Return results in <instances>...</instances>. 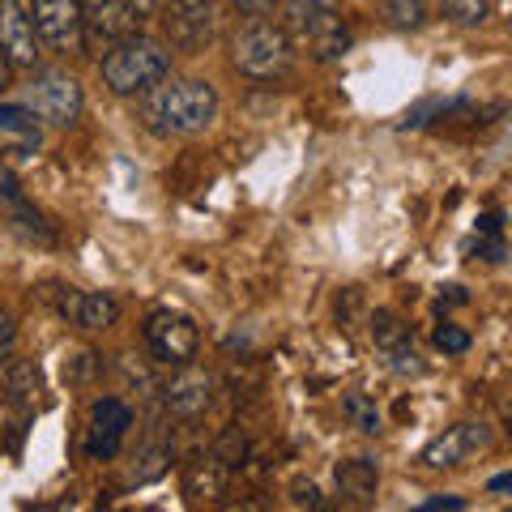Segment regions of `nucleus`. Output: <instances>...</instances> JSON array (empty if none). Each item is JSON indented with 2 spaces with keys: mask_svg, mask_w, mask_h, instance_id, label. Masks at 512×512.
Segmentation results:
<instances>
[{
  "mask_svg": "<svg viewBox=\"0 0 512 512\" xmlns=\"http://www.w3.org/2000/svg\"><path fill=\"white\" fill-rule=\"evenodd\" d=\"M440 9L457 26H483L491 18V0H440Z\"/></svg>",
  "mask_w": 512,
  "mask_h": 512,
  "instance_id": "nucleus-22",
  "label": "nucleus"
},
{
  "mask_svg": "<svg viewBox=\"0 0 512 512\" xmlns=\"http://www.w3.org/2000/svg\"><path fill=\"white\" fill-rule=\"evenodd\" d=\"M163 402L175 419H197V414H205L214 402V376L184 363V372L171 376V384L163 389Z\"/></svg>",
  "mask_w": 512,
  "mask_h": 512,
  "instance_id": "nucleus-14",
  "label": "nucleus"
},
{
  "mask_svg": "<svg viewBox=\"0 0 512 512\" xmlns=\"http://www.w3.org/2000/svg\"><path fill=\"white\" fill-rule=\"evenodd\" d=\"M82 82H77L73 73L64 69H43L35 73V82L26 86V111L43 124L52 128H69L77 124V116H82Z\"/></svg>",
  "mask_w": 512,
  "mask_h": 512,
  "instance_id": "nucleus-5",
  "label": "nucleus"
},
{
  "mask_svg": "<svg viewBox=\"0 0 512 512\" xmlns=\"http://www.w3.org/2000/svg\"><path fill=\"white\" fill-rule=\"evenodd\" d=\"M436 346L444 350V355H466V350H470V333L457 329V325H440L436 329Z\"/></svg>",
  "mask_w": 512,
  "mask_h": 512,
  "instance_id": "nucleus-25",
  "label": "nucleus"
},
{
  "mask_svg": "<svg viewBox=\"0 0 512 512\" xmlns=\"http://www.w3.org/2000/svg\"><path fill=\"white\" fill-rule=\"evenodd\" d=\"M440 508H466V500L461 495H431V500H423V512H440Z\"/></svg>",
  "mask_w": 512,
  "mask_h": 512,
  "instance_id": "nucleus-28",
  "label": "nucleus"
},
{
  "mask_svg": "<svg viewBox=\"0 0 512 512\" xmlns=\"http://www.w3.org/2000/svg\"><path fill=\"white\" fill-rule=\"evenodd\" d=\"M9 73H13V64L5 60V52H0V90H5V86H9Z\"/></svg>",
  "mask_w": 512,
  "mask_h": 512,
  "instance_id": "nucleus-32",
  "label": "nucleus"
},
{
  "mask_svg": "<svg viewBox=\"0 0 512 512\" xmlns=\"http://www.w3.org/2000/svg\"><path fill=\"white\" fill-rule=\"evenodd\" d=\"M124 5H133L137 13H154L158 5H163V0H124Z\"/></svg>",
  "mask_w": 512,
  "mask_h": 512,
  "instance_id": "nucleus-31",
  "label": "nucleus"
},
{
  "mask_svg": "<svg viewBox=\"0 0 512 512\" xmlns=\"http://www.w3.org/2000/svg\"><path fill=\"white\" fill-rule=\"evenodd\" d=\"M376 350H380V359H384V367H389L393 376H423L427 372V363L419 359V350L410 346V338L389 342V346H376Z\"/></svg>",
  "mask_w": 512,
  "mask_h": 512,
  "instance_id": "nucleus-19",
  "label": "nucleus"
},
{
  "mask_svg": "<svg viewBox=\"0 0 512 512\" xmlns=\"http://www.w3.org/2000/svg\"><path fill=\"white\" fill-rule=\"evenodd\" d=\"M295 504H308V508H320V504H325V500H320V491H316L312 483H308V487H303V483H299V487H295Z\"/></svg>",
  "mask_w": 512,
  "mask_h": 512,
  "instance_id": "nucleus-29",
  "label": "nucleus"
},
{
  "mask_svg": "<svg viewBox=\"0 0 512 512\" xmlns=\"http://www.w3.org/2000/svg\"><path fill=\"white\" fill-rule=\"evenodd\" d=\"M286 39L316 60H338L350 52V30L342 22V0H286Z\"/></svg>",
  "mask_w": 512,
  "mask_h": 512,
  "instance_id": "nucleus-3",
  "label": "nucleus"
},
{
  "mask_svg": "<svg viewBox=\"0 0 512 512\" xmlns=\"http://www.w3.org/2000/svg\"><path fill=\"white\" fill-rule=\"evenodd\" d=\"M184 495H188V500H218V495H227V466H222L214 453L188 461V470H184Z\"/></svg>",
  "mask_w": 512,
  "mask_h": 512,
  "instance_id": "nucleus-17",
  "label": "nucleus"
},
{
  "mask_svg": "<svg viewBox=\"0 0 512 512\" xmlns=\"http://www.w3.org/2000/svg\"><path fill=\"white\" fill-rule=\"evenodd\" d=\"M218 120V90L205 77H163L141 94V124L154 137H197Z\"/></svg>",
  "mask_w": 512,
  "mask_h": 512,
  "instance_id": "nucleus-1",
  "label": "nucleus"
},
{
  "mask_svg": "<svg viewBox=\"0 0 512 512\" xmlns=\"http://www.w3.org/2000/svg\"><path fill=\"white\" fill-rule=\"evenodd\" d=\"M384 13H389V22L402 26V30H419L427 22L423 0H384Z\"/></svg>",
  "mask_w": 512,
  "mask_h": 512,
  "instance_id": "nucleus-23",
  "label": "nucleus"
},
{
  "mask_svg": "<svg viewBox=\"0 0 512 512\" xmlns=\"http://www.w3.org/2000/svg\"><path fill=\"white\" fill-rule=\"evenodd\" d=\"M214 0H163V35L175 52L197 56L214 43Z\"/></svg>",
  "mask_w": 512,
  "mask_h": 512,
  "instance_id": "nucleus-7",
  "label": "nucleus"
},
{
  "mask_svg": "<svg viewBox=\"0 0 512 512\" xmlns=\"http://www.w3.org/2000/svg\"><path fill=\"white\" fill-rule=\"evenodd\" d=\"M0 197H5L9 214H13V227H18L22 235H30V239H39V244H52V227H47L43 214L22 197V188H18L13 175H0Z\"/></svg>",
  "mask_w": 512,
  "mask_h": 512,
  "instance_id": "nucleus-16",
  "label": "nucleus"
},
{
  "mask_svg": "<svg viewBox=\"0 0 512 512\" xmlns=\"http://www.w3.org/2000/svg\"><path fill=\"white\" fill-rule=\"evenodd\" d=\"M231 64L252 82H278L291 73L295 47L286 39V30L274 22H248L235 30L231 39Z\"/></svg>",
  "mask_w": 512,
  "mask_h": 512,
  "instance_id": "nucleus-4",
  "label": "nucleus"
},
{
  "mask_svg": "<svg viewBox=\"0 0 512 512\" xmlns=\"http://www.w3.org/2000/svg\"><path fill=\"white\" fill-rule=\"evenodd\" d=\"M30 18H35L39 47L56 56L82 52V0H35Z\"/></svg>",
  "mask_w": 512,
  "mask_h": 512,
  "instance_id": "nucleus-9",
  "label": "nucleus"
},
{
  "mask_svg": "<svg viewBox=\"0 0 512 512\" xmlns=\"http://www.w3.org/2000/svg\"><path fill=\"white\" fill-rule=\"evenodd\" d=\"M342 410H346V419L363 431V436H380V431H384L380 410H376V402L367 393H346L342 397Z\"/></svg>",
  "mask_w": 512,
  "mask_h": 512,
  "instance_id": "nucleus-20",
  "label": "nucleus"
},
{
  "mask_svg": "<svg viewBox=\"0 0 512 512\" xmlns=\"http://www.w3.org/2000/svg\"><path fill=\"white\" fill-rule=\"evenodd\" d=\"M56 312L64 316V320H73L77 329H111L120 320V303L111 299V295H103V291H60L56 295Z\"/></svg>",
  "mask_w": 512,
  "mask_h": 512,
  "instance_id": "nucleus-13",
  "label": "nucleus"
},
{
  "mask_svg": "<svg viewBox=\"0 0 512 512\" xmlns=\"http://www.w3.org/2000/svg\"><path fill=\"white\" fill-rule=\"evenodd\" d=\"M163 77H171L167 43L141 35V30L103 56V82L111 94H120V99H141V94L154 90Z\"/></svg>",
  "mask_w": 512,
  "mask_h": 512,
  "instance_id": "nucleus-2",
  "label": "nucleus"
},
{
  "mask_svg": "<svg viewBox=\"0 0 512 512\" xmlns=\"http://www.w3.org/2000/svg\"><path fill=\"white\" fill-rule=\"evenodd\" d=\"M146 346L158 363H175L184 367L197 359L201 350V329L197 320L184 316V312H171V308H158L146 316Z\"/></svg>",
  "mask_w": 512,
  "mask_h": 512,
  "instance_id": "nucleus-8",
  "label": "nucleus"
},
{
  "mask_svg": "<svg viewBox=\"0 0 512 512\" xmlns=\"http://www.w3.org/2000/svg\"><path fill=\"white\" fill-rule=\"evenodd\" d=\"M0 128H5V133H13V137H22L30 150H39V141H43L39 124H35V116H30L26 107H9V103H0Z\"/></svg>",
  "mask_w": 512,
  "mask_h": 512,
  "instance_id": "nucleus-21",
  "label": "nucleus"
},
{
  "mask_svg": "<svg viewBox=\"0 0 512 512\" xmlns=\"http://www.w3.org/2000/svg\"><path fill=\"white\" fill-rule=\"evenodd\" d=\"M0 52H5L13 69H35L39 35L26 0H0Z\"/></svg>",
  "mask_w": 512,
  "mask_h": 512,
  "instance_id": "nucleus-11",
  "label": "nucleus"
},
{
  "mask_svg": "<svg viewBox=\"0 0 512 512\" xmlns=\"http://www.w3.org/2000/svg\"><path fill=\"white\" fill-rule=\"evenodd\" d=\"M167 461H171V444L146 448V453H141V466L133 470V483H154V478L167 470Z\"/></svg>",
  "mask_w": 512,
  "mask_h": 512,
  "instance_id": "nucleus-24",
  "label": "nucleus"
},
{
  "mask_svg": "<svg viewBox=\"0 0 512 512\" xmlns=\"http://www.w3.org/2000/svg\"><path fill=\"white\" fill-rule=\"evenodd\" d=\"M137 30H141V13L124 5V0H82V52L103 60L111 47H120Z\"/></svg>",
  "mask_w": 512,
  "mask_h": 512,
  "instance_id": "nucleus-6",
  "label": "nucleus"
},
{
  "mask_svg": "<svg viewBox=\"0 0 512 512\" xmlns=\"http://www.w3.org/2000/svg\"><path fill=\"white\" fill-rule=\"evenodd\" d=\"M512 487V474H495L491 478V491H508Z\"/></svg>",
  "mask_w": 512,
  "mask_h": 512,
  "instance_id": "nucleus-33",
  "label": "nucleus"
},
{
  "mask_svg": "<svg viewBox=\"0 0 512 512\" xmlns=\"http://www.w3.org/2000/svg\"><path fill=\"white\" fill-rule=\"evenodd\" d=\"M478 227H483L487 235H500V214H487V218H478Z\"/></svg>",
  "mask_w": 512,
  "mask_h": 512,
  "instance_id": "nucleus-30",
  "label": "nucleus"
},
{
  "mask_svg": "<svg viewBox=\"0 0 512 512\" xmlns=\"http://www.w3.org/2000/svg\"><path fill=\"white\" fill-rule=\"evenodd\" d=\"M13 342H18L13 316H9V312H0V372H5V363L13 359Z\"/></svg>",
  "mask_w": 512,
  "mask_h": 512,
  "instance_id": "nucleus-26",
  "label": "nucleus"
},
{
  "mask_svg": "<svg viewBox=\"0 0 512 512\" xmlns=\"http://www.w3.org/2000/svg\"><path fill=\"white\" fill-rule=\"evenodd\" d=\"M491 427L487 423H457V427H448L444 436H436L427 448H423V466L427 470H453V466H466L470 457L478 453H487L491 448Z\"/></svg>",
  "mask_w": 512,
  "mask_h": 512,
  "instance_id": "nucleus-10",
  "label": "nucleus"
},
{
  "mask_svg": "<svg viewBox=\"0 0 512 512\" xmlns=\"http://www.w3.org/2000/svg\"><path fill=\"white\" fill-rule=\"evenodd\" d=\"M133 427V410H128L120 397H99L90 406V436H86V453L94 461H111L120 453V444Z\"/></svg>",
  "mask_w": 512,
  "mask_h": 512,
  "instance_id": "nucleus-12",
  "label": "nucleus"
},
{
  "mask_svg": "<svg viewBox=\"0 0 512 512\" xmlns=\"http://www.w3.org/2000/svg\"><path fill=\"white\" fill-rule=\"evenodd\" d=\"M0 384H5L9 406L35 410V397H39V363L35 359H9L5 372H0Z\"/></svg>",
  "mask_w": 512,
  "mask_h": 512,
  "instance_id": "nucleus-18",
  "label": "nucleus"
},
{
  "mask_svg": "<svg viewBox=\"0 0 512 512\" xmlns=\"http://www.w3.org/2000/svg\"><path fill=\"white\" fill-rule=\"evenodd\" d=\"M239 13H248V18H269V13L278 9V0H231Z\"/></svg>",
  "mask_w": 512,
  "mask_h": 512,
  "instance_id": "nucleus-27",
  "label": "nucleus"
},
{
  "mask_svg": "<svg viewBox=\"0 0 512 512\" xmlns=\"http://www.w3.org/2000/svg\"><path fill=\"white\" fill-rule=\"evenodd\" d=\"M380 487V466L372 457H350L338 466V491L350 504H372Z\"/></svg>",
  "mask_w": 512,
  "mask_h": 512,
  "instance_id": "nucleus-15",
  "label": "nucleus"
}]
</instances>
